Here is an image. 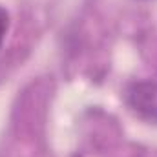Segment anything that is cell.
I'll return each mask as SVG.
<instances>
[{"instance_id": "6da1fadb", "label": "cell", "mask_w": 157, "mask_h": 157, "mask_svg": "<svg viewBox=\"0 0 157 157\" xmlns=\"http://www.w3.org/2000/svg\"><path fill=\"white\" fill-rule=\"evenodd\" d=\"M130 108L150 122H157V84L155 82H135L128 90Z\"/></svg>"}, {"instance_id": "7a4b0ae2", "label": "cell", "mask_w": 157, "mask_h": 157, "mask_svg": "<svg viewBox=\"0 0 157 157\" xmlns=\"http://www.w3.org/2000/svg\"><path fill=\"white\" fill-rule=\"evenodd\" d=\"M7 28H9V15H7V11L4 7H0V48H2L4 39H6Z\"/></svg>"}]
</instances>
